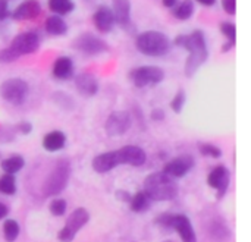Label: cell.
Returning <instances> with one entry per match:
<instances>
[{
  "mask_svg": "<svg viewBox=\"0 0 251 242\" xmlns=\"http://www.w3.org/2000/svg\"><path fill=\"white\" fill-rule=\"evenodd\" d=\"M172 44L188 51L184 71L188 78H193L200 69V66L209 59V47L204 32L201 29H194L191 34H179L176 35Z\"/></svg>",
  "mask_w": 251,
  "mask_h": 242,
  "instance_id": "6da1fadb",
  "label": "cell"
},
{
  "mask_svg": "<svg viewBox=\"0 0 251 242\" xmlns=\"http://www.w3.org/2000/svg\"><path fill=\"white\" fill-rule=\"evenodd\" d=\"M144 193L154 201H169L178 195L179 188L174 178L163 172H154L144 179Z\"/></svg>",
  "mask_w": 251,
  "mask_h": 242,
  "instance_id": "7a4b0ae2",
  "label": "cell"
},
{
  "mask_svg": "<svg viewBox=\"0 0 251 242\" xmlns=\"http://www.w3.org/2000/svg\"><path fill=\"white\" fill-rule=\"evenodd\" d=\"M135 47L144 56L162 57L172 50V41L165 32L149 29L137 35Z\"/></svg>",
  "mask_w": 251,
  "mask_h": 242,
  "instance_id": "3957f363",
  "label": "cell"
},
{
  "mask_svg": "<svg viewBox=\"0 0 251 242\" xmlns=\"http://www.w3.org/2000/svg\"><path fill=\"white\" fill-rule=\"evenodd\" d=\"M71 176V165L68 160H59L50 175L47 176L44 185H43V194L44 197H54L59 195L68 185Z\"/></svg>",
  "mask_w": 251,
  "mask_h": 242,
  "instance_id": "277c9868",
  "label": "cell"
},
{
  "mask_svg": "<svg viewBox=\"0 0 251 242\" xmlns=\"http://www.w3.org/2000/svg\"><path fill=\"white\" fill-rule=\"evenodd\" d=\"M165 79V72L159 66L144 65L129 72V81L137 88H150L159 85Z\"/></svg>",
  "mask_w": 251,
  "mask_h": 242,
  "instance_id": "5b68a950",
  "label": "cell"
},
{
  "mask_svg": "<svg viewBox=\"0 0 251 242\" xmlns=\"http://www.w3.org/2000/svg\"><path fill=\"white\" fill-rule=\"evenodd\" d=\"M29 94V85L22 78H9L0 85V97L12 106H21L25 103Z\"/></svg>",
  "mask_w": 251,
  "mask_h": 242,
  "instance_id": "8992f818",
  "label": "cell"
},
{
  "mask_svg": "<svg viewBox=\"0 0 251 242\" xmlns=\"http://www.w3.org/2000/svg\"><path fill=\"white\" fill-rule=\"evenodd\" d=\"M72 46H74V48H76L78 51H81L85 56H99V54L109 51V44L103 38H100L91 32H84V34L78 35L74 40Z\"/></svg>",
  "mask_w": 251,
  "mask_h": 242,
  "instance_id": "52a82bcc",
  "label": "cell"
},
{
  "mask_svg": "<svg viewBox=\"0 0 251 242\" xmlns=\"http://www.w3.org/2000/svg\"><path fill=\"white\" fill-rule=\"evenodd\" d=\"M90 220V215L85 209L79 207L76 210H74L71 213V216L66 220L65 228H62L57 234V238L60 242H72V240L75 238V235L78 234V231L87 225Z\"/></svg>",
  "mask_w": 251,
  "mask_h": 242,
  "instance_id": "ba28073f",
  "label": "cell"
},
{
  "mask_svg": "<svg viewBox=\"0 0 251 242\" xmlns=\"http://www.w3.org/2000/svg\"><path fill=\"white\" fill-rule=\"evenodd\" d=\"M9 47L18 57L25 56V54H32L40 47V35L35 31L21 32L10 41Z\"/></svg>",
  "mask_w": 251,
  "mask_h": 242,
  "instance_id": "9c48e42d",
  "label": "cell"
},
{
  "mask_svg": "<svg viewBox=\"0 0 251 242\" xmlns=\"http://www.w3.org/2000/svg\"><path fill=\"white\" fill-rule=\"evenodd\" d=\"M132 125V116L126 110H116L112 112L104 123L106 134L109 137H121L128 132Z\"/></svg>",
  "mask_w": 251,
  "mask_h": 242,
  "instance_id": "30bf717a",
  "label": "cell"
},
{
  "mask_svg": "<svg viewBox=\"0 0 251 242\" xmlns=\"http://www.w3.org/2000/svg\"><path fill=\"white\" fill-rule=\"evenodd\" d=\"M112 12L115 18V24L119 25L122 29L132 32L135 29L131 18V1L129 0H113L112 1Z\"/></svg>",
  "mask_w": 251,
  "mask_h": 242,
  "instance_id": "8fae6325",
  "label": "cell"
},
{
  "mask_svg": "<svg viewBox=\"0 0 251 242\" xmlns=\"http://www.w3.org/2000/svg\"><path fill=\"white\" fill-rule=\"evenodd\" d=\"M229 182H231V172L225 166H216L215 169H212V172L207 176L209 187L218 191L219 198H222L226 194L229 188Z\"/></svg>",
  "mask_w": 251,
  "mask_h": 242,
  "instance_id": "7c38bea8",
  "label": "cell"
},
{
  "mask_svg": "<svg viewBox=\"0 0 251 242\" xmlns=\"http://www.w3.org/2000/svg\"><path fill=\"white\" fill-rule=\"evenodd\" d=\"M193 168H194V159L188 154H184L168 162L163 168V173H166L174 179H178V178H184Z\"/></svg>",
  "mask_w": 251,
  "mask_h": 242,
  "instance_id": "4fadbf2b",
  "label": "cell"
},
{
  "mask_svg": "<svg viewBox=\"0 0 251 242\" xmlns=\"http://www.w3.org/2000/svg\"><path fill=\"white\" fill-rule=\"evenodd\" d=\"M119 165H128V166H143L147 160L146 151L138 145H124L122 148L116 150Z\"/></svg>",
  "mask_w": 251,
  "mask_h": 242,
  "instance_id": "5bb4252c",
  "label": "cell"
},
{
  "mask_svg": "<svg viewBox=\"0 0 251 242\" xmlns=\"http://www.w3.org/2000/svg\"><path fill=\"white\" fill-rule=\"evenodd\" d=\"M93 22H94V26L97 28L99 32H101V34L110 32L116 25L112 7L107 4H100L93 15Z\"/></svg>",
  "mask_w": 251,
  "mask_h": 242,
  "instance_id": "9a60e30c",
  "label": "cell"
},
{
  "mask_svg": "<svg viewBox=\"0 0 251 242\" xmlns=\"http://www.w3.org/2000/svg\"><path fill=\"white\" fill-rule=\"evenodd\" d=\"M41 13V3L38 0H24L12 12L10 16L15 21H29Z\"/></svg>",
  "mask_w": 251,
  "mask_h": 242,
  "instance_id": "2e32d148",
  "label": "cell"
},
{
  "mask_svg": "<svg viewBox=\"0 0 251 242\" xmlns=\"http://www.w3.org/2000/svg\"><path fill=\"white\" fill-rule=\"evenodd\" d=\"M76 91L84 97H94L99 91V79L88 72L79 73L75 76Z\"/></svg>",
  "mask_w": 251,
  "mask_h": 242,
  "instance_id": "e0dca14e",
  "label": "cell"
},
{
  "mask_svg": "<svg viewBox=\"0 0 251 242\" xmlns=\"http://www.w3.org/2000/svg\"><path fill=\"white\" fill-rule=\"evenodd\" d=\"M91 166L97 173H107V172L113 170L115 168L119 166V159H118L116 151H107V153L96 156L93 159Z\"/></svg>",
  "mask_w": 251,
  "mask_h": 242,
  "instance_id": "ac0fdd59",
  "label": "cell"
},
{
  "mask_svg": "<svg viewBox=\"0 0 251 242\" xmlns=\"http://www.w3.org/2000/svg\"><path fill=\"white\" fill-rule=\"evenodd\" d=\"M174 229L178 232L182 242H197L196 232L185 215H174Z\"/></svg>",
  "mask_w": 251,
  "mask_h": 242,
  "instance_id": "d6986e66",
  "label": "cell"
},
{
  "mask_svg": "<svg viewBox=\"0 0 251 242\" xmlns=\"http://www.w3.org/2000/svg\"><path fill=\"white\" fill-rule=\"evenodd\" d=\"M51 73L56 79L65 81L74 76V60L69 56H59L54 63Z\"/></svg>",
  "mask_w": 251,
  "mask_h": 242,
  "instance_id": "ffe728a7",
  "label": "cell"
},
{
  "mask_svg": "<svg viewBox=\"0 0 251 242\" xmlns=\"http://www.w3.org/2000/svg\"><path fill=\"white\" fill-rule=\"evenodd\" d=\"M66 145V135L62 131H50L43 138V147L44 150L54 153L62 150Z\"/></svg>",
  "mask_w": 251,
  "mask_h": 242,
  "instance_id": "44dd1931",
  "label": "cell"
},
{
  "mask_svg": "<svg viewBox=\"0 0 251 242\" xmlns=\"http://www.w3.org/2000/svg\"><path fill=\"white\" fill-rule=\"evenodd\" d=\"M46 32L53 37H60L68 32V24L60 15H50L44 24Z\"/></svg>",
  "mask_w": 251,
  "mask_h": 242,
  "instance_id": "7402d4cb",
  "label": "cell"
},
{
  "mask_svg": "<svg viewBox=\"0 0 251 242\" xmlns=\"http://www.w3.org/2000/svg\"><path fill=\"white\" fill-rule=\"evenodd\" d=\"M151 201H153V200H151L144 191H140V193H137L135 195L131 197L129 206H131V210H132L134 213H144V212L150 210Z\"/></svg>",
  "mask_w": 251,
  "mask_h": 242,
  "instance_id": "603a6c76",
  "label": "cell"
},
{
  "mask_svg": "<svg viewBox=\"0 0 251 242\" xmlns=\"http://www.w3.org/2000/svg\"><path fill=\"white\" fill-rule=\"evenodd\" d=\"M194 10H196V6L193 0H182L181 3L178 1L176 6L172 9V15L179 21H188L190 18H193Z\"/></svg>",
  "mask_w": 251,
  "mask_h": 242,
  "instance_id": "cb8c5ba5",
  "label": "cell"
},
{
  "mask_svg": "<svg viewBox=\"0 0 251 242\" xmlns=\"http://www.w3.org/2000/svg\"><path fill=\"white\" fill-rule=\"evenodd\" d=\"M47 6L54 15L60 16L69 15L75 9V3L72 0H47Z\"/></svg>",
  "mask_w": 251,
  "mask_h": 242,
  "instance_id": "d4e9b609",
  "label": "cell"
},
{
  "mask_svg": "<svg viewBox=\"0 0 251 242\" xmlns=\"http://www.w3.org/2000/svg\"><path fill=\"white\" fill-rule=\"evenodd\" d=\"M24 165H25L24 157L19 156V154H16V156H10V157L4 159V160L1 162L0 168H1V170H3L4 173L15 175V173H18V172L24 168Z\"/></svg>",
  "mask_w": 251,
  "mask_h": 242,
  "instance_id": "484cf974",
  "label": "cell"
},
{
  "mask_svg": "<svg viewBox=\"0 0 251 242\" xmlns=\"http://www.w3.org/2000/svg\"><path fill=\"white\" fill-rule=\"evenodd\" d=\"M0 193L6 195H13L16 193V179L10 173H3L0 176Z\"/></svg>",
  "mask_w": 251,
  "mask_h": 242,
  "instance_id": "4316f807",
  "label": "cell"
},
{
  "mask_svg": "<svg viewBox=\"0 0 251 242\" xmlns=\"http://www.w3.org/2000/svg\"><path fill=\"white\" fill-rule=\"evenodd\" d=\"M19 232H21V228H19L16 220L9 219V220L4 222V225H3V237H4L6 241L13 242L19 237Z\"/></svg>",
  "mask_w": 251,
  "mask_h": 242,
  "instance_id": "83f0119b",
  "label": "cell"
},
{
  "mask_svg": "<svg viewBox=\"0 0 251 242\" xmlns=\"http://www.w3.org/2000/svg\"><path fill=\"white\" fill-rule=\"evenodd\" d=\"M199 151L206 156V157H212V159H219L222 157V150L215 145V144H210V143H199Z\"/></svg>",
  "mask_w": 251,
  "mask_h": 242,
  "instance_id": "f1b7e54d",
  "label": "cell"
},
{
  "mask_svg": "<svg viewBox=\"0 0 251 242\" xmlns=\"http://www.w3.org/2000/svg\"><path fill=\"white\" fill-rule=\"evenodd\" d=\"M185 101H187V94H185V91H184V90H178L169 106H171V109H172L174 113H181V112L184 110Z\"/></svg>",
  "mask_w": 251,
  "mask_h": 242,
  "instance_id": "f546056e",
  "label": "cell"
},
{
  "mask_svg": "<svg viewBox=\"0 0 251 242\" xmlns=\"http://www.w3.org/2000/svg\"><path fill=\"white\" fill-rule=\"evenodd\" d=\"M221 32L225 35V38L231 43H237V25L234 22H222L221 24Z\"/></svg>",
  "mask_w": 251,
  "mask_h": 242,
  "instance_id": "4dcf8cb0",
  "label": "cell"
},
{
  "mask_svg": "<svg viewBox=\"0 0 251 242\" xmlns=\"http://www.w3.org/2000/svg\"><path fill=\"white\" fill-rule=\"evenodd\" d=\"M66 206L68 204H66V201L63 198H56L50 204V213L53 216H63L65 212H66Z\"/></svg>",
  "mask_w": 251,
  "mask_h": 242,
  "instance_id": "1f68e13d",
  "label": "cell"
},
{
  "mask_svg": "<svg viewBox=\"0 0 251 242\" xmlns=\"http://www.w3.org/2000/svg\"><path fill=\"white\" fill-rule=\"evenodd\" d=\"M156 225H159L162 229L165 231H171L174 229V215L169 213H163L156 219Z\"/></svg>",
  "mask_w": 251,
  "mask_h": 242,
  "instance_id": "d6a6232c",
  "label": "cell"
},
{
  "mask_svg": "<svg viewBox=\"0 0 251 242\" xmlns=\"http://www.w3.org/2000/svg\"><path fill=\"white\" fill-rule=\"evenodd\" d=\"M19 57L12 51L10 47H6V48H1L0 50V63H12L15 60H18Z\"/></svg>",
  "mask_w": 251,
  "mask_h": 242,
  "instance_id": "836d02e7",
  "label": "cell"
},
{
  "mask_svg": "<svg viewBox=\"0 0 251 242\" xmlns=\"http://www.w3.org/2000/svg\"><path fill=\"white\" fill-rule=\"evenodd\" d=\"M15 132L22 134V135H28V134L32 132V123L28 122V121H22V122L15 125Z\"/></svg>",
  "mask_w": 251,
  "mask_h": 242,
  "instance_id": "e575fe53",
  "label": "cell"
},
{
  "mask_svg": "<svg viewBox=\"0 0 251 242\" xmlns=\"http://www.w3.org/2000/svg\"><path fill=\"white\" fill-rule=\"evenodd\" d=\"M221 6L228 15H235L237 12V0H221Z\"/></svg>",
  "mask_w": 251,
  "mask_h": 242,
  "instance_id": "d590c367",
  "label": "cell"
},
{
  "mask_svg": "<svg viewBox=\"0 0 251 242\" xmlns=\"http://www.w3.org/2000/svg\"><path fill=\"white\" fill-rule=\"evenodd\" d=\"M222 234V237L224 238H226V237H229V231L225 228V226H222V225H213V228H212V235L216 238V240H219V235Z\"/></svg>",
  "mask_w": 251,
  "mask_h": 242,
  "instance_id": "8d00e7d4",
  "label": "cell"
},
{
  "mask_svg": "<svg viewBox=\"0 0 251 242\" xmlns=\"http://www.w3.org/2000/svg\"><path fill=\"white\" fill-rule=\"evenodd\" d=\"M9 16H10L9 0H0V22L7 19Z\"/></svg>",
  "mask_w": 251,
  "mask_h": 242,
  "instance_id": "74e56055",
  "label": "cell"
},
{
  "mask_svg": "<svg viewBox=\"0 0 251 242\" xmlns=\"http://www.w3.org/2000/svg\"><path fill=\"white\" fill-rule=\"evenodd\" d=\"M165 110L163 109H160V107H156V109H153L151 110V113H150V118H151V121H156V122H162L163 119H165Z\"/></svg>",
  "mask_w": 251,
  "mask_h": 242,
  "instance_id": "f35d334b",
  "label": "cell"
},
{
  "mask_svg": "<svg viewBox=\"0 0 251 242\" xmlns=\"http://www.w3.org/2000/svg\"><path fill=\"white\" fill-rule=\"evenodd\" d=\"M13 140V134L7 128H0V143H10Z\"/></svg>",
  "mask_w": 251,
  "mask_h": 242,
  "instance_id": "ab89813d",
  "label": "cell"
},
{
  "mask_svg": "<svg viewBox=\"0 0 251 242\" xmlns=\"http://www.w3.org/2000/svg\"><path fill=\"white\" fill-rule=\"evenodd\" d=\"M131 194L129 193H126V191H116V198L119 200V201H125V203H129V200H131Z\"/></svg>",
  "mask_w": 251,
  "mask_h": 242,
  "instance_id": "60d3db41",
  "label": "cell"
},
{
  "mask_svg": "<svg viewBox=\"0 0 251 242\" xmlns=\"http://www.w3.org/2000/svg\"><path fill=\"white\" fill-rule=\"evenodd\" d=\"M7 213H9V207H7L6 204L0 203V220L4 219V218L7 216Z\"/></svg>",
  "mask_w": 251,
  "mask_h": 242,
  "instance_id": "b9f144b4",
  "label": "cell"
},
{
  "mask_svg": "<svg viewBox=\"0 0 251 242\" xmlns=\"http://www.w3.org/2000/svg\"><path fill=\"white\" fill-rule=\"evenodd\" d=\"M176 3H178V0H162V4L168 9H174L176 6Z\"/></svg>",
  "mask_w": 251,
  "mask_h": 242,
  "instance_id": "7bdbcfd3",
  "label": "cell"
},
{
  "mask_svg": "<svg viewBox=\"0 0 251 242\" xmlns=\"http://www.w3.org/2000/svg\"><path fill=\"white\" fill-rule=\"evenodd\" d=\"M235 44H237V43H231V41H226V43L224 44V47H222V51H224V53H226V51L232 50V48L235 47Z\"/></svg>",
  "mask_w": 251,
  "mask_h": 242,
  "instance_id": "ee69618b",
  "label": "cell"
},
{
  "mask_svg": "<svg viewBox=\"0 0 251 242\" xmlns=\"http://www.w3.org/2000/svg\"><path fill=\"white\" fill-rule=\"evenodd\" d=\"M196 1H199L203 6H213V4H216V0H196Z\"/></svg>",
  "mask_w": 251,
  "mask_h": 242,
  "instance_id": "f6af8a7d",
  "label": "cell"
},
{
  "mask_svg": "<svg viewBox=\"0 0 251 242\" xmlns=\"http://www.w3.org/2000/svg\"><path fill=\"white\" fill-rule=\"evenodd\" d=\"M165 242H171V241H165Z\"/></svg>",
  "mask_w": 251,
  "mask_h": 242,
  "instance_id": "bcb514c9",
  "label": "cell"
},
{
  "mask_svg": "<svg viewBox=\"0 0 251 242\" xmlns=\"http://www.w3.org/2000/svg\"><path fill=\"white\" fill-rule=\"evenodd\" d=\"M9 1H12V0H9Z\"/></svg>",
  "mask_w": 251,
  "mask_h": 242,
  "instance_id": "7dc6e473",
  "label": "cell"
}]
</instances>
